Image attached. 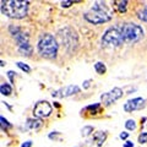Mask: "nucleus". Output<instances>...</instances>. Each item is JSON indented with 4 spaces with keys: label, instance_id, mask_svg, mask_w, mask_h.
I'll return each instance as SVG.
<instances>
[{
    "label": "nucleus",
    "instance_id": "4",
    "mask_svg": "<svg viewBox=\"0 0 147 147\" xmlns=\"http://www.w3.org/2000/svg\"><path fill=\"white\" fill-rule=\"evenodd\" d=\"M121 31L123 38L125 42L129 43H136L144 38V28L140 25H136L134 22H127V24H124L123 26L119 27Z\"/></svg>",
    "mask_w": 147,
    "mask_h": 147
},
{
    "label": "nucleus",
    "instance_id": "17",
    "mask_svg": "<svg viewBox=\"0 0 147 147\" xmlns=\"http://www.w3.org/2000/svg\"><path fill=\"white\" fill-rule=\"evenodd\" d=\"M137 17H139V20L147 22V5H145L139 12H137Z\"/></svg>",
    "mask_w": 147,
    "mask_h": 147
},
{
    "label": "nucleus",
    "instance_id": "15",
    "mask_svg": "<svg viewBox=\"0 0 147 147\" xmlns=\"http://www.w3.org/2000/svg\"><path fill=\"white\" fill-rule=\"evenodd\" d=\"M86 110H88L91 114H98V113H100V110H102V107H100L99 103H96L93 105H88V107L86 108Z\"/></svg>",
    "mask_w": 147,
    "mask_h": 147
},
{
    "label": "nucleus",
    "instance_id": "21",
    "mask_svg": "<svg viewBox=\"0 0 147 147\" xmlns=\"http://www.w3.org/2000/svg\"><path fill=\"white\" fill-rule=\"evenodd\" d=\"M92 131H93V127L92 126H85L82 129V136H88Z\"/></svg>",
    "mask_w": 147,
    "mask_h": 147
},
{
    "label": "nucleus",
    "instance_id": "26",
    "mask_svg": "<svg viewBox=\"0 0 147 147\" xmlns=\"http://www.w3.org/2000/svg\"><path fill=\"white\" fill-rule=\"evenodd\" d=\"M13 75H15V72H13V71H9L7 72V76H9V79H10L11 82L13 81Z\"/></svg>",
    "mask_w": 147,
    "mask_h": 147
},
{
    "label": "nucleus",
    "instance_id": "14",
    "mask_svg": "<svg viewBox=\"0 0 147 147\" xmlns=\"http://www.w3.org/2000/svg\"><path fill=\"white\" fill-rule=\"evenodd\" d=\"M94 70L97 74H99V75H103V74H105V71H107V67H105L104 63L98 61V63L94 64Z\"/></svg>",
    "mask_w": 147,
    "mask_h": 147
},
{
    "label": "nucleus",
    "instance_id": "7",
    "mask_svg": "<svg viewBox=\"0 0 147 147\" xmlns=\"http://www.w3.org/2000/svg\"><path fill=\"white\" fill-rule=\"evenodd\" d=\"M120 97H123V90L119 88V87H115V88H113L112 91L107 92V93H103L100 96V100H102V103H104L105 105H110Z\"/></svg>",
    "mask_w": 147,
    "mask_h": 147
},
{
    "label": "nucleus",
    "instance_id": "8",
    "mask_svg": "<svg viewBox=\"0 0 147 147\" xmlns=\"http://www.w3.org/2000/svg\"><path fill=\"white\" fill-rule=\"evenodd\" d=\"M145 103H146L145 99H144V98H140V97L129 99L127 102L124 104V110H125V112H127V113H130V112H132V110L141 109V108L145 107Z\"/></svg>",
    "mask_w": 147,
    "mask_h": 147
},
{
    "label": "nucleus",
    "instance_id": "28",
    "mask_svg": "<svg viewBox=\"0 0 147 147\" xmlns=\"http://www.w3.org/2000/svg\"><path fill=\"white\" fill-rule=\"evenodd\" d=\"M90 87V81H85L84 82V88H88Z\"/></svg>",
    "mask_w": 147,
    "mask_h": 147
},
{
    "label": "nucleus",
    "instance_id": "10",
    "mask_svg": "<svg viewBox=\"0 0 147 147\" xmlns=\"http://www.w3.org/2000/svg\"><path fill=\"white\" fill-rule=\"evenodd\" d=\"M26 125L28 129H31V130H38V129L42 126V120L38 118H30V119H27Z\"/></svg>",
    "mask_w": 147,
    "mask_h": 147
},
{
    "label": "nucleus",
    "instance_id": "13",
    "mask_svg": "<svg viewBox=\"0 0 147 147\" xmlns=\"http://www.w3.org/2000/svg\"><path fill=\"white\" fill-rule=\"evenodd\" d=\"M114 4H115V6L118 9V11L120 13H125L126 12V5H127V1L126 0H124V1H114Z\"/></svg>",
    "mask_w": 147,
    "mask_h": 147
},
{
    "label": "nucleus",
    "instance_id": "1",
    "mask_svg": "<svg viewBox=\"0 0 147 147\" xmlns=\"http://www.w3.org/2000/svg\"><path fill=\"white\" fill-rule=\"evenodd\" d=\"M1 12L11 18H24L28 12V1H20V0H1Z\"/></svg>",
    "mask_w": 147,
    "mask_h": 147
},
{
    "label": "nucleus",
    "instance_id": "27",
    "mask_svg": "<svg viewBox=\"0 0 147 147\" xmlns=\"http://www.w3.org/2000/svg\"><path fill=\"white\" fill-rule=\"evenodd\" d=\"M124 147H134V144H132V142H130V141H126L125 145H124Z\"/></svg>",
    "mask_w": 147,
    "mask_h": 147
},
{
    "label": "nucleus",
    "instance_id": "20",
    "mask_svg": "<svg viewBox=\"0 0 147 147\" xmlns=\"http://www.w3.org/2000/svg\"><path fill=\"white\" fill-rule=\"evenodd\" d=\"M17 66L20 67L22 71H25V72H27V74H28V72H31V67H30L28 65H27V64H24V63L18 61V63H17Z\"/></svg>",
    "mask_w": 147,
    "mask_h": 147
},
{
    "label": "nucleus",
    "instance_id": "25",
    "mask_svg": "<svg viewBox=\"0 0 147 147\" xmlns=\"http://www.w3.org/2000/svg\"><path fill=\"white\" fill-rule=\"evenodd\" d=\"M32 146V141H26L21 145V147H31Z\"/></svg>",
    "mask_w": 147,
    "mask_h": 147
},
{
    "label": "nucleus",
    "instance_id": "18",
    "mask_svg": "<svg viewBox=\"0 0 147 147\" xmlns=\"http://www.w3.org/2000/svg\"><path fill=\"white\" fill-rule=\"evenodd\" d=\"M125 127L127 129V130H135L136 129V123H135V120H132V119H129V120H126V123H125Z\"/></svg>",
    "mask_w": 147,
    "mask_h": 147
},
{
    "label": "nucleus",
    "instance_id": "9",
    "mask_svg": "<svg viewBox=\"0 0 147 147\" xmlns=\"http://www.w3.org/2000/svg\"><path fill=\"white\" fill-rule=\"evenodd\" d=\"M80 88L75 85H70V86H66L64 88H60L59 91H55L52 93L53 97H70V96L75 94V93H79Z\"/></svg>",
    "mask_w": 147,
    "mask_h": 147
},
{
    "label": "nucleus",
    "instance_id": "6",
    "mask_svg": "<svg viewBox=\"0 0 147 147\" xmlns=\"http://www.w3.org/2000/svg\"><path fill=\"white\" fill-rule=\"evenodd\" d=\"M33 114L34 117H37L38 119L40 118H47L52 114V105H50L47 100H42V102H38L34 105L33 109Z\"/></svg>",
    "mask_w": 147,
    "mask_h": 147
},
{
    "label": "nucleus",
    "instance_id": "23",
    "mask_svg": "<svg viewBox=\"0 0 147 147\" xmlns=\"http://www.w3.org/2000/svg\"><path fill=\"white\" fill-rule=\"evenodd\" d=\"M75 3H81V1H61V6L63 7H69L70 5H72V4Z\"/></svg>",
    "mask_w": 147,
    "mask_h": 147
},
{
    "label": "nucleus",
    "instance_id": "12",
    "mask_svg": "<svg viewBox=\"0 0 147 147\" xmlns=\"http://www.w3.org/2000/svg\"><path fill=\"white\" fill-rule=\"evenodd\" d=\"M32 47L30 45V43L28 44H25V45H22V47H18V52L21 53V55H26V57H30V55L32 54Z\"/></svg>",
    "mask_w": 147,
    "mask_h": 147
},
{
    "label": "nucleus",
    "instance_id": "3",
    "mask_svg": "<svg viewBox=\"0 0 147 147\" xmlns=\"http://www.w3.org/2000/svg\"><path fill=\"white\" fill-rule=\"evenodd\" d=\"M38 52L42 55L43 58H48V59H53L57 57L58 54V43L55 38L49 34V33H44L39 37L38 40Z\"/></svg>",
    "mask_w": 147,
    "mask_h": 147
},
{
    "label": "nucleus",
    "instance_id": "16",
    "mask_svg": "<svg viewBox=\"0 0 147 147\" xmlns=\"http://www.w3.org/2000/svg\"><path fill=\"white\" fill-rule=\"evenodd\" d=\"M0 92H1V94H4V96H9V94H11V92H12V87L9 84H1V86H0Z\"/></svg>",
    "mask_w": 147,
    "mask_h": 147
},
{
    "label": "nucleus",
    "instance_id": "2",
    "mask_svg": "<svg viewBox=\"0 0 147 147\" xmlns=\"http://www.w3.org/2000/svg\"><path fill=\"white\" fill-rule=\"evenodd\" d=\"M84 17L90 24L99 25V24H104V22L110 21V18H112V11L104 4L96 3L90 11L85 12Z\"/></svg>",
    "mask_w": 147,
    "mask_h": 147
},
{
    "label": "nucleus",
    "instance_id": "11",
    "mask_svg": "<svg viewBox=\"0 0 147 147\" xmlns=\"http://www.w3.org/2000/svg\"><path fill=\"white\" fill-rule=\"evenodd\" d=\"M94 141L97 142V146H102L104 144L105 139H107V134H105L104 131H98L94 134Z\"/></svg>",
    "mask_w": 147,
    "mask_h": 147
},
{
    "label": "nucleus",
    "instance_id": "5",
    "mask_svg": "<svg viewBox=\"0 0 147 147\" xmlns=\"http://www.w3.org/2000/svg\"><path fill=\"white\" fill-rule=\"evenodd\" d=\"M125 42L123 38L121 31L119 27H113L104 32L102 37V43L104 45H109V47H120V45Z\"/></svg>",
    "mask_w": 147,
    "mask_h": 147
},
{
    "label": "nucleus",
    "instance_id": "22",
    "mask_svg": "<svg viewBox=\"0 0 147 147\" xmlns=\"http://www.w3.org/2000/svg\"><path fill=\"white\" fill-rule=\"evenodd\" d=\"M139 142L142 144H147V132H141L140 136H139Z\"/></svg>",
    "mask_w": 147,
    "mask_h": 147
},
{
    "label": "nucleus",
    "instance_id": "24",
    "mask_svg": "<svg viewBox=\"0 0 147 147\" xmlns=\"http://www.w3.org/2000/svg\"><path fill=\"white\" fill-rule=\"evenodd\" d=\"M127 137H129V132H125V131H123L121 134H120V139H123V140L127 139Z\"/></svg>",
    "mask_w": 147,
    "mask_h": 147
},
{
    "label": "nucleus",
    "instance_id": "19",
    "mask_svg": "<svg viewBox=\"0 0 147 147\" xmlns=\"http://www.w3.org/2000/svg\"><path fill=\"white\" fill-rule=\"evenodd\" d=\"M0 121H1V129H3V130H6V129L11 127V124L9 123L4 117H0Z\"/></svg>",
    "mask_w": 147,
    "mask_h": 147
}]
</instances>
